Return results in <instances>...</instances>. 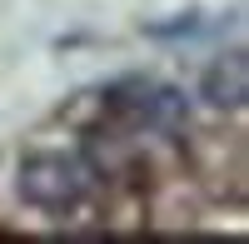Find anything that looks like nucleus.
<instances>
[{"label": "nucleus", "mask_w": 249, "mask_h": 244, "mask_svg": "<svg viewBox=\"0 0 249 244\" xmlns=\"http://www.w3.org/2000/svg\"><path fill=\"white\" fill-rule=\"evenodd\" d=\"M95 170L80 155H25L20 159V194L25 205L45 209V214H70L80 209V199L90 194Z\"/></svg>", "instance_id": "obj_1"}, {"label": "nucleus", "mask_w": 249, "mask_h": 244, "mask_svg": "<svg viewBox=\"0 0 249 244\" xmlns=\"http://www.w3.org/2000/svg\"><path fill=\"white\" fill-rule=\"evenodd\" d=\"M199 95L210 100L214 110H244V100H249V65H244V55H239V50L219 55L214 65L204 70Z\"/></svg>", "instance_id": "obj_2"}]
</instances>
